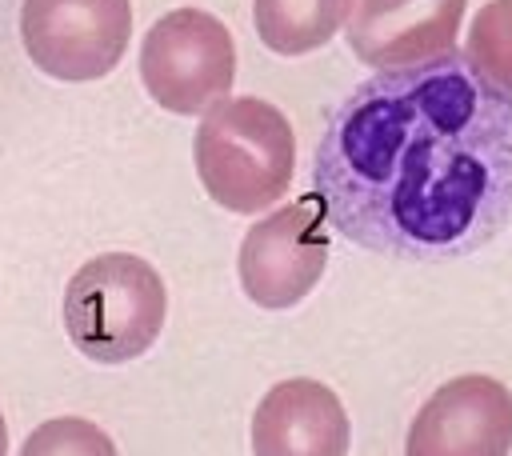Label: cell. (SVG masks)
<instances>
[{"label": "cell", "mask_w": 512, "mask_h": 456, "mask_svg": "<svg viewBox=\"0 0 512 456\" xmlns=\"http://www.w3.org/2000/svg\"><path fill=\"white\" fill-rule=\"evenodd\" d=\"M312 196L368 252L460 260L512 220V96L456 48L380 68L332 108Z\"/></svg>", "instance_id": "6da1fadb"}, {"label": "cell", "mask_w": 512, "mask_h": 456, "mask_svg": "<svg viewBox=\"0 0 512 456\" xmlns=\"http://www.w3.org/2000/svg\"><path fill=\"white\" fill-rule=\"evenodd\" d=\"M192 160L204 192L228 212H264L272 208L296 172V136L288 116L260 100L236 96L204 112Z\"/></svg>", "instance_id": "7a4b0ae2"}, {"label": "cell", "mask_w": 512, "mask_h": 456, "mask_svg": "<svg viewBox=\"0 0 512 456\" xmlns=\"http://www.w3.org/2000/svg\"><path fill=\"white\" fill-rule=\"evenodd\" d=\"M168 316L160 272L132 252L84 260L64 288V328L80 356L96 364H128L144 356Z\"/></svg>", "instance_id": "3957f363"}, {"label": "cell", "mask_w": 512, "mask_h": 456, "mask_svg": "<svg viewBox=\"0 0 512 456\" xmlns=\"http://www.w3.org/2000/svg\"><path fill=\"white\" fill-rule=\"evenodd\" d=\"M140 80L164 112L204 116L232 92V32L204 8H176L160 16L140 44Z\"/></svg>", "instance_id": "277c9868"}, {"label": "cell", "mask_w": 512, "mask_h": 456, "mask_svg": "<svg viewBox=\"0 0 512 456\" xmlns=\"http://www.w3.org/2000/svg\"><path fill=\"white\" fill-rule=\"evenodd\" d=\"M132 36L128 0H24L20 40L52 80L84 84L108 76Z\"/></svg>", "instance_id": "5b68a950"}, {"label": "cell", "mask_w": 512, "mask_h": 456, "mask_svg": "<svg viewBox=\"0 0 512 456\" xmlns=\"http://www.w3.org/2000/svg\"><path fill=\"white\" fill-rule=\"evenodd\" d=\"M328 264V220L316 196L292 200L248 228L240 240V288L260 308L300 304Z\"/></svg>", "instance_id": "8992f818"}, {"label": "cell", "mask_w": 512, "mask_h": 456, "mask_svg": "<svg viewBox=\"0 0 512 456\" xmlns=\"http://www.w3.org/2000/svg\"><path fill=\"white\" fill-rule=\"evenodd\" d=\"M512 392L484 372L440 384L408 424L404 456H508Z\"/></svg>", "instance_id": "52a82bcc"}, {"label": "cell", "mask_w": 512, "mask_h": 456, "mask_svg": "<svg viewBox=\"0 0 512 456\" xmlns=\"http://www.w3.org/2000/svg\"><path fill=\"white\" fill-rule=\"evenodd\" d=\"M468 0H352L344 36L368 68H408L452 52Z\"/></svg>", "instance_id": "ba28073f"}, {"label": "cell", "mask_w": 512, "mask_h": 456, "mask_svg": "<svg viewBox=\"0 0 512 456\" xmlns=\"http://www.w3.org/2000/svg\"><path fill=\"white\" fill-rule=\"evenodd\" d=\"M348 436L340 396L308 376L280 380L252 412L256 456H348Z\"/></svg>", "instance_id": "9c48e42d"}, {"label": "cell", "mask_w": 512, "mask_h": 456, "mask_svg": "<svg viewBox=\"0 0 512 456\" xmlns=\"http://www.w3.org/2000/svg\"><path fill=\"white\" fill-rule=\"evenodd\" d=\"M352 0H252L256 36L276 56H304L324 48L348 20Z\"/></svg>", "instance_id": "30bf717a"}, {"label": "cell", "mask_w": 512, "mask_h": 456, "mask_svg": "<svg viewBox=\"0 0 512 456\" xmlns=\"http://www.w3.org/2000/svg\"><path fill=\"white\" fill-rule=\"evenodd\" d=\"M464 56L488 84L512 96V0H488L472 16Z\"/></svg>", "instance_id": "8fae6325"}, {"label": "cell", "mask_w": 512, "mask_h": 456, "mask_svg": "<svg viewBox=\"0 0 512 456\" xmlns=\"http://www.w3.org/2000/svg\"><path fill=\"white\" fill-rule=\"evenodd\" d=\"M20 456H120L112 436L80 416H56L32 428Z\"/></svg>", "instance_id": "7c38bea8"}, {"label": "cell", "mask_w": 512, "mask_h": 456, "mask_svg": "<svg viewBox=\"0 0 512 456\" xmlns=\"http://www.w3.org/2000/svg\"><path fill=\"white\" fill-rule=\"evenodd\" d=\"M0 456H8V424H4V412H0Z\"/></svg>", "instance_id": "4fadbf2b"}]
</instances>
